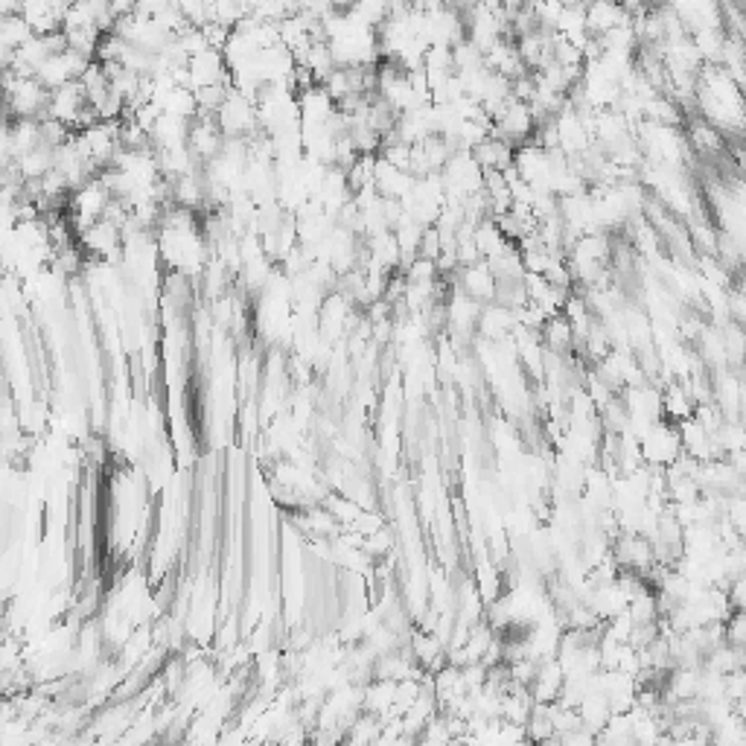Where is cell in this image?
I'll list each match as a JSON object with an SVG mask.
<instances>
[{
	"label": "cell",
	"mask_w": 746,
	"mask_h": 746,
	"mask_svg": "<svg viewBox=\"0 0 746 746\" xmlns=\"http://www.w3.org/2000/svg\"><path fill=\"white\" fill-rule=\"evenodd\" d=\"M586 33L589 35H604L612 27H621V24H630L633 15L618 3V0H595V3H586Z\"/></svg>",
	"instance_id": "5"
},
{
	"label": "cell",
	"mask_w": 746,
	"mask_h": 746,
	"mask_svg": "<svg viewBox=\"0 0 746 746\" xmlns=\"http://www.w3.org/2000/svg\"><path fill=\"white\" fill-rule=\"evenodd\" d=\"M30 35H35L30 30V24L24 21L21 12H12V15H0V44L9 47V50H18Z\"/></svg>",
	"instance_id": "7"
},
{
	"label": "cell",
	"mask_w": 746,
	"mask_h": 746,
	"mask_svg": "<svg viewBox=\"0 0 746 746\" xmlns=\"http://www.w3.org/2000/svg\"><path fill=\"white\" fill-rule=\"evenodd\" d=\"M341 508L347 510V505H339V502H333V510H341ZM336 516H339V519H350V522H356V519H359L362 513H359V508H350V513H336Z\"/></svg>",
	"instance_id": "8"
},
{
	"label": "cell",
	"mask_w": 746,
	"mask_h": 746,
	"mask_svg": "<svg viewBox=\"0 0 746 746\" xmlns=\"http://www.w3.org/2000/svg\"><path fill=\"white\" fill-rule=\"evenodd\" d=\"M76 237H79L76 242H79V248L85 251V257L114 263V260H120V254H123V231H120L117 225H111L108 219H97L94 225H88V228L79 231Z\"/></svg>",
	"instance_id": "1"
},
{
	"label": "cell",
	"mask_w": 746,
	"mask_h": 746,
	"mask_svg": "<svg viewBox=\"0 0 746 746\" xmlns=\"http://www.w3.org/2000/svg\"><path fill=\"white\" fill-rule=\"evenodd\" d=\"M513 152H516V146L496 135H487L484 140H478L473 149H470L473 161L484 172L510 170V167H513Z\"/></svg>",
	"instance_id": "4"
},
{
	"label": "cell",
	"mask_w": 746,
	"mask_h": 746,
	"mask_svg": "<svg viewBox=\"0 0 746 746\" xmlns=\"http://www.w3.org/2000/svg\"><path fill=\"white\" fill-rule=\"evenodd\" d=\"M184 68H187V79H190V91L231 82V70H228L225 53L219 47H204L196 56L187 59Z\"/></svg>",
	"instance_id": "2"
},
{
	"label": "cell",
	"mask_w": 746,
	"mask_h": 746,
	"mask_svg": "<svg viewBox=\"0 0 746 746\" xmlns=\"http://www.w3.org/2000/svg\"><path fill=\"white\" fill-rule=\"evenodd\" d=\"M394 3H397V0H350L347 12L356 15L359 21H365L368 27H379V24L391 15Z\"/></svg>",
	"instance_id": "6"
},
{
	"label": "cell",
	"mask_w": 746,
	"mask_h": 746,
	"mask_svg": "<svg viewBox=\"0 0 746 746\" xmlns=\"http://www.w3.org/2000/svg\"><path fill=\"white\" fill-rule=\"evenodd\" d=\"M458 292H464L467 298H473L478 304H490L493 301V292H496V274L490 272V266L484 260H475L470 266H461V274H458Z\"/></svg>",
	"instance_id": "3"
}]
</instances>
